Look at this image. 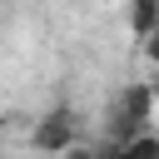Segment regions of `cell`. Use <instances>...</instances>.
I'll list each match as a JSON object with an SVG mask.
<instances>
[{"mask_svg": "<svg viewBox=\"0 0 159 159\" xmlns=\"http://www.w3.org/2000/svg\"><path fill=\"white\" fill-rule=\"evenodd\" d=\"M35 144H40V149H55V154H70V149H75V119H70V114H50V119H40Z\"/></svg>", "mask_w": 159, "mask_h": 159, "instance_id": "7a4b0ae2", "label": "cell"}, {"mask_svg": "<svg viewBox=\"0 0 159 159\" xmlns=\"http://www.w3.org/2000/svg\"><path fill=\"white\" fill-rule=\"evenodd\" d=\"M144 55H149V60H154V65H159V25H154V30H149V35H144Z\"/></svg>", "mask_w": 159, "mask_h": 159, "instance_id": "5b68a950", "label": "cell"}, {"mask_svg": "<svg viewBox=\"0 0 159 159\" xmlns=\"http://www.w3.org/2000/svg\"><path fill=\"white\" fill-rule=\"evenodd\" d=\"M99 159H159V139L154 134H134V139H109L99 149Z\"/></svg>", "mask_w": 159, "mask_h": 159, "instance_id": "3957f363", "label": "cell"}, {"mask_svg": "<svg viewBox=\"0 0 159 159\" xmlns=\"http://www.w3.org/2000/svg\"><path fill=\"white\" fill-rule=\"evenodd\" d=\"M154 25H159V0H134V30L149 35Z\"/></svg>", "mask_w": 159, "mask_h": 159, "instance_id": "277c9868", "label": "cell"}, {"mask_svg": "<svg viewBox=\"0 0 159 159\" xmlns=\"http://www.w3.org/2000/svg\"><path fill=\"white\" fill-rule=\"evenodd\" d=\"M114 124H109V139H134V134H149V114H154V89L149 84H129L119 99H114Z\"/></svg>", "mask_w": 159, "mask_h": 159, "instance_id": "6da1fadb", "label": "cell"}]
</instances>
